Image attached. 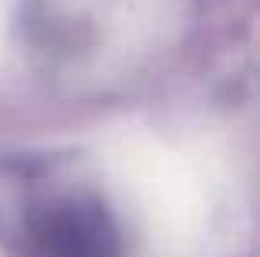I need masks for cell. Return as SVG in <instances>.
<instances>
[{"mask_svg":"<svg viewBox=\"0 0 260 257\" xmlns=\"http://www.w3.org/2000/svg\"><path fill=\"white\" fill-rule=\"evenodd\" d=\"M23 257H122L119 228L92 198H50L23 221Z\"/></svg>","mask_w":260,"mask_h":257,"instance_id":"obj_1","label":"cell"}]
</instances>
